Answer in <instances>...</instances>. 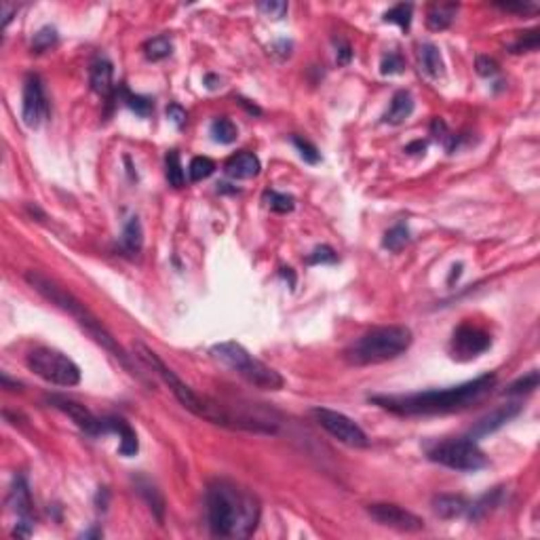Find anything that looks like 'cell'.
I'll list each match as a JSON object with an SVG mask.
<instances>
[{"label": "cell", "instance_id": "b9f144b4", "mask_svg": "<svg viewBox=\"0 0 540 540\" xmlns=\"http://www.w3.org/2000/svg\"><path fill=\"white\" fill-rule=\"evenodd\" d=\"M335 59L340 65H346L353 59V47L344 39H335Z\"/></svg>", "mask_w": 540, "mask_h": 540}, {"label": "cell", "instance_id": "4fadbf2b", "mask_svg": "<svg viewBox=\"0 0 540 540\" xmlns=\"http://www.w3.org/2000/svg\"><path fill=\"white\" fill-rule=\"evenodd\" d=\"M49 403L53 405L55 410L63 412L68 418H70L81 430H85L87 435H104V426H101V418L93 416L85 405H81L79 401L74 399H68V397H59V395H53L49 399Z\"/></svg>", "mask_w": 540, "mask_h": 540}, {"label": "cell", "instance_id": "cb8c5ba5", "mask_svg": "<svg viewBox=\"0 0 540 540\" xmlns=\"http://www.w3.org/2000/svg\"><path fill=\"white\" fill-rule=\"evenodd\" d=\"M138 492L144 496V500L148 502L150 511L156 515V519L163 521V517H165V498H163V494L156 490V486L150 484L148 479H138Z\"/></svg>", "mask_w": 540, "mask_h": 540}, {"label": "cell", "instance_id": "ac0fdd59", "mask_svg": "<svg viewBox=\"0 0 540 540\" xmlns=\"http://www.w3.org/2000/svg\"><path fill=\"white\" fill-rule=\"evenodd\" d=\"M89 81L95 93L99 95H110L114 85H112V63L106 57H97L91 63V72H89Z\"/></svg>", "mask_w": 540, "mask_h": 540}, {"label": "cell", "instance_id": "e575fe53", "mask_svg": "<svg viewBox=\"0 0 540 540\" xmlns=\"http://www.w3.org/2000/svg\"><path fill=\"white\" fill-rule=\"evenodd\" d=\"M538 382H540V376H538V371L534 369V371H530L528 376H523V378H519V380H515L509 388H506L504 393L506 395H521V393H532V391H536L538 388Z\"/></svg>", "mask_w": 540, "mask_h": 540}, {"label": "cell", "instance_id": "9a60e30c", "mask_svg": "<svg viewBox=\"0 0 540 540\" xmlns=\"http://www.w3.org/2000/svg\"><path fill=\"white\" fill-rule=\"evenodd\" d=\"M101 426H104V435L108 433H116L118 439H121V446H118V454L121 456H135L140 450V442H138V435L135 430L123 420V418H116V416H110V418H101Z\"/></svg>", "mask_w": 540, "mask_h": 540}, {"label": "cell", "instance_id": "d4e9b609", "mask_svg": "<svg viewBox=\"0 0 540 540\" xmlns=\"http://www.w3.org/2000/svg\"><path fill=\"white\" fill-rule=\"evenodd\" d=\"M500 496H502V490H500V488H496V490L484 494L475 504L468 506V517H470L473 521H477V519L486 517V515L494 509V506L500 502Z\"/></svg>", "mask_w": 540, "mask_h": 540}, {"label": "cell", "instance_id": "9c48e42d", "mask_svg": "<svg viewBox=\"0 0 540 540\" xmlns=\"http://www.w3.org/2000/svg\"><path fill=\"white\" fill-rule=\"evenodd\" d=\"M313 416H315L317 424L321 428H325L331 437H335L338 442H342L351 448H367L369 446L367 435L363 433V428L357 422H353L349 416H344L340 412H333V410H327V408L313 410Z\"/></svg>", "mask_w": 540, "mask_h": 540}, {"label": "cell", "instance_id": "603a6c76", "mask_svg": "<svg viewBox=\"0 0 540 540\" xmlns=\"http://www.w3.org/2000/svg\"><path fill=\"white\" fill-rule=\"evenodd\" d=\"M420 63L424 68V72L433 79H439L444 76V59H442V53L439 49L430 43L422 45L420 47Z\"/></svg>", "mask_w": 540, "mask_h": 540}, {"label": "cell", "instance_id": "5bb4252c", "mask_svg": "<svg viewBox=\"0 0 540 540\" xmlns=\"http://www.w3.org/2000/svg\"><path fill=\"white\" fill-rule=\"evenodd\" d=\"M521 412V405L519 403H506V405H500V408H496L494 412H490L488 416H484L475 428L470 430V439H481L490 433H496L498 428H502L509 420H513L515 416H519Z\"/></svg>", "mask_w": 540, "mask_h": 540}, {"label": "cell", "instance_id": "4316f807", "mask_svg": "<svg viewBox=\"0 0 540 540\" xmlns=\"http://www.w3.org/2000/svg\"><path fill=\"white\" fill-rule=\"evenodd\" d=\"M410 243V230L405 224H397L393 226L382 239V247L388 249V251H401L405 245Z\"/></svg>", "mask_w": 540, "mask_h": 540}, {"label": "cell", "instance_id": "d6986e66", "mask_svg": "<svg viewBox=\"0 0 540 540\" xmlns=\"http://www.w3.org/2000/svg\"><path fill=\"white\" fill-rule=\"evenodd\" d=\"M414 112V97L410 91H397L393 95V101H391V108L388 112L384 114V123L388 125H401L405 123Z\"/></svg>", "mask_w": 540, "mask_h": 540}, {"label": "cell", "instance_id": "74e56055", "mask_svg": "<svg viewBox=\"0 0 540 540\" xmlns=\"http://www.w3.org/2000/svg\"><path fill=\"white\" fill-rule=\"evenodd\" d=\"M293 142V146L298 148V152H300V156L307 160V163H311V165H317L319 160H321V154H319V150L309 142V140H302V138H293L291 140Z\"/></svg>", "mask_w": 540, "mask_h": 540}, {"label": "cell", "instance_id": "6da1fadb", "mask_svg": "<svg viewBox=\"0 0 540 540\" xmlns=\"http://www.w3.org/2000/svg\"><path fill=\"white\" fill-rule=\"evenodd\" d=\"M260 500L245 488L218 479L207 488V521L214 536L247 538L260 521Z\"/></svg>", "mask_w": 540, "mask_h": 540}, {"label": "cell", "instance_id": "7bdbcfd3", "mask_svg": "<svg viewBox=\"0 0 540 540\" xmlns=\"http://www.w3.org/2000/svg\"><path fill=\"white\" fill-rule=\"evenodd\" d=\"M167 116H169V121H172L178 129H182V127L186 125V118H188L186 110H184L180 104H169V106H167Z\"/></svg>", "mask_w": 540, "mask_h": 540}, {"label": "cell", "instance_id": "83f0119b", "mask_svg": "<svg viewBox=\"0 0 540 540\" xmlns=\"http://www.w3.org/2000/svg\"><path fill=\"white\" fill-rule=\"evenodd\" d=\"M211 135L218 144H232L236 140V135H239V131H236V125L230 118L222 116L211 123Z\"/></svg>", "mask_w": 540, "mask_h": 540}, {"label": "cell", "instance_id": "4dcf8cb0", "mask_svg": "<svg viewBox=\"0 0 540 540\" xmlns=\"http://www.w3.org/2000/svg\"><path fill=\"white\" fill-rule=\"evenodd\" d=\"M412 11H414V7H412L410 3L395 5L393 9H388V11L384 13V21H388V23H397L401 30L408 32L410 25H412Z\"/></svg>", "mask_w": 540, "mask_h": 540}, {"label": "cell", "instance_id": "277c9868", "mask_svg": "<svg viewBox=\"0 0 540 540\" xmlns=\"http://www.w3.org/2000/svg\"><path fill=\"white\" fill-rule=\"evenodd\" d=\"M25 281H28L34 289H37L45 300H49L51 304H55L57 309H61L63 313H68L70 317H74L76 323L93 338V340H95L99 346H104L114 359H118V361L125 365V369H129L131 374H135V367H133L129 355L123 351V346L114 340V335H112L104 325H101V321L85 307V304H83L79 298H74L70 291L63 289L59 283H55L53 279H49L47 275H43L41 270H28V273H25Z\"/></svg>", "mask_w": 540, "mask_h": 540}, {"label": "cell", "instance_id": "484cf974", "mask_svg": "<svg viewBox=\"0 0 540 540\" xmlns=\"http://www.w3.org/2000/svg\"><path fill=\"white\" fill-rule=\"evenodd\" d=\"M172 51H174V43L169 37H154L144 43V53L150 61H160L172 55Z\"/></svg>", "mask_w": 540, "mask_h": 540}, {"label": "cell", "instance_id": "7402d4cb", "mask_svg": "<svg viewBox=\"0 0 540 540\" xmlns=\"http://www.w3.org/2000/svg\"><path fill=\"white\" fill-rule=\"evenodd\" d=\"M456 11H458V5L454 3H437L428 9L426 13V25L428 30L433 32H442V30H448L456 17Z\"/></svg>", "mask_w": 540, "mask_h": 540}, {"label": "cell", "instance_id": "836d02e7", "mask_svg": "<svg viewBox=\"0 0 540 540\" xmlns=\"http://www.w3.org/2000/svg\"><path fill=\"white\" fill-rule=\"evenodd\" d=\"M57 43V30L47 25L43 30H39L37 34H34V39H32V51L34 53H45L47 49H51L53 45Z\"/></svg>", "mask_w": 540, "mask_h": 540}, {"label": "cell", "instance_id": "f6af8a7d", "mask_svg": "<svg viewBox=\"0 0 540 540\" xmlns=\"http://www.w3.org/2000/svg\"><path fill=\"white\" fill-rule=\"evenodd\" d=\"M424 150H426V142H422V140L405 146V152H408V154H424Z\"/></svg>", "mask_w": 540, "mask_h": 540}, {"label": "cell", "instance_id": "f1b7e54d", "mask_svg": "<svg viewBox=\"0 0 540 540\" xmlns=\"http://www.w3.org/2000/svg\"><path fill=\"white\" fill-rule=\"evenodd\" d=\"M264 202H266V207H270L277 214H289L295 207L293 196H289L285 192H277V190H266L264 192Z\"/></svg>", "mask_w": 540, "mask_h": 540}, {"label": "cell", "instance_id": "44dd1931", "mask_svg": "<svg viewBox=\"0 0 540 540\" xmlns=\"http://www.w3.org/2000/svg\"><path fill=\"white\" fill-rule=\"evenodd\" d=\"M433 509L442 519H454V517H460L468 509V502L462 496L439 494L433 498Z\"/></svg>", "mask_w": 540, "mask_h": 540}, {"label": "cell", "instance_id": "8992f818", "mask_svg": "<svg viewBox=\"0 0 540 540\" xmlns=\"http://www.w3.org/2000/svg\"><path fill=\"white\" fill-rule=\"evenodd\" d=\"M211 355H214V359H218L220 363H224L226 367L236 371L241 378H245L249 384H253L262 391H281L285 384L283 376L277 369L256 359L241 344H236L232 340L211 346Z\"/></svg>", "mask_w": 540, "mask_h": 540}, {"label": "cell", "instance_id": "7dc6e473", "mask_svg": "<svg viewBox=\"0 0 540 540\" xmlns=\"http://www.w3.org/2000/svg\"><path fill=\"white\" fill-rule=\"evenodd\" d=\"M17 11V7H13V5H9V3H3V25L7 28L9 25V21L13 19V13Z\"/></svg>", "mask_w": 540, "mask_h": 540}, {"label": "cell", "instance_id": "ee69618b", "mask_svg": "<svg viewBox=\"0 0 540 540\" xmlns=\"http://www.w3.org/2000/svg\"><path fill=\"white\" fill-rule=\"evenodd\" d=\"M500 9L504 11H517V13H528V11H536V5L532 3H517V5H511V3H506V5H498Z\"/></svg>", "mask_w": 540, "mask_h": 540}, {"label": "cell", "instance_id": "ba28073f", "mask_svg": "<svg viewBox=\"0 0 540 540\" xmlns=\"http://www.w3.org/2000/svg\"><path fill=\"white\" fill-rule=\"evenodd\" d=\"M428 458L437 464H444L454 470L473 473L488 466V456L479 450L477 442L470 437L448 439V442L435 446L428 452Z\"/></svg>", "mask_w": 540, "mask_h": 540}, {"label": "cell", "instance_id": "e0dca14e", "mask_svg": "<svg viewBox=\"0 0 540 540\" xmlns=\"http://www.w3.org/2000/svg\"><path fill=\"white\" fill-rule=\"evenodd\" d=\"M9 506L21 517V519H28L32 517V496H30V488H28V481L17 475L13 479V486H11V492H9Z\"/></svg>", "mask_w": 540, "mask_h": 540}, {"label": "cell", "instance_id": "c3c4849f", "mask_svg": "<svg viewBox=\"0 0 540 540\" xmlns=\"http://www.w3.org/2000/svg\"><path fill=\"white\" fill-rule=\"evenodd\" d=\"M205 83H207L209 89H218V87H220V79L214 76V74H207V76H205Z\"/></svg>", "mask_w": 540, "mask_h": 540}, {"label": "cell", "instance_id": "2e32d148", "mask_svg": "<svg viewBox=\"0 0 540 540\" xmlns=\"http://www.w3.org/2000/svg\"><path fill=\"white\" fill-rule=\"evenodd\" d=\"M260 160L253 152H236L234 156H230L224 165V172L234 178V180H251L260 174Z\"/></svg>", "mask_w": 540, "mask_h": 540}, {"label": "cell", "instance_id": "bcb514c9", "mask_svg": "<svg viewBox=\"0 0 540 540\" xmlns=\"http://www.w3.org/2000/svg\"><path fill=\"white\" fill-rule=\"evenodd\" d=\"M106 506H108V490H106V488H99V492H97V509H99V511H106Z\"/></svg>", "mask_w": 540, "mask_h": 540}, {"label": "cell", "instance_id": "8d00e7d4", "mask_svg": "<svg viewBox=\"0 0 540 540\" xmlns=\"http://www.w3.org/2000/svg\"><path fill=\"white\" fill-rule=\"evenodd\" d=\"M258 9L270 17V19H283L287 15V3H283V0H266V3H260Z\"/></svg>", "mask_w": 540, "mask_h": 540}, {"label": "cell", "instance_id": "60d3db41", "mask_svg": "<svg viewBox=\"0 0 540 540\" xmlns=\"http://www.w3.org/2000/svg\"><path fill=\"white\" fill-rule=\"evenodd\" d=\"M475 68H477V74H481V76H494L498 72V63L488 55H479L475 61Z\"/></svg>", "mask_w": 540, "mask_h": 540}, {"label": "cell", "instance_id": "d590c367", "mask_svg": "<svg viewBox=\"0 0 540 540\" xmlns=\"http://www.w3.org/2000/svg\"><path fill=\"white\" fill-rule=\"evenodd\" d=\"M380 72L384 76H393V74H403L405 72V59L399 53H388L384 55L382 63H380Z\"/></svg>", "mask_w": 540, "mask_h": 540}, {"label": "cell", "instance_id": "ffe728a7", "mask_svg": "<svg viewBox=\"0 0 540 540\" xmlns=\"http://www.w3.org/2000/svg\"><path fill=\"white\" fill-rule=\"evenodd\" d=\"M144 245V230L140 224V218L133 216L127 220L123 234H121V247L127 256H138Z\"/></svg>", "mask_w": 540, "mask_h": 540}, {"label": "cell", "instance_id": "7a4b0ae2", "mask_svg": "<svg viewBox=\"0 0 540 540\" xmlns=\"http://www.w3.org/2000/svg\"><path fill=\"white\" fill-rule=\"evenodd\" d=\"M135 355H138V359H142L154 374H158L165 384L169 386V391H172L176 395V399L184 405V408L188 412H192L194 416L202 418V420H207L211 424H218V426H226V428H232V430H249V433H277V426L275 424H270V422H260V420H251V418H243V416H234L230 412H226L220 403L207 399V397H202L198 395L194 388H190L186 382H182L178 376H176V371L174 369H169L154 351H150L146 344L138 342L133 346Z\"/></svg>", "mask_w": 540, "mask_h": 540}, {"label": "cell", "instance_id": "1f68e13d", "mask_svg": "<svg viewBox=\"0 0 540 540\" xmlns=\"http://www.w3.org/2000/svg\"><path fill=\"white\" fill-rule=\"evenodd\" d=\"M216 172V163L209 158V156H194L190 160V167H188V174H190V180L192 182H200L209 178L211 174Z\"/></svg>", "mask_w": 540, "mask_h": 540}, {"label": "cell", "instance_id": "f35d334b", "mask_svg": "<svg viewBox=\"0 0 540 540\" xmlns=\"http://www.w3.org/2000/svg\"><path fill=\"white\" fill-rule=\"evenodd\" d=\"M538 49V30L523 32V37L511 47V53H523V51H536Z\"/></svg>", "mask_w": 540, "mask_h": 540}, {"label": "cell", "instance_id": "681fc988", "mask_svg": "<svg viewBox=\"0 0 540 540\" xmlns=\"http://www.w3.org/2000/svg\"><path fill=\"white\" fill-rule=\"evenodd\" d=\"M241 101V106H245L251 114H262V110L258 108V106H251V104H247V99H239Z\"/></svg>", "mask_w": 540, "mask_h": 540}, {"label": "cell", "instance_id": "ab89813d", "mask_svg": "<svg viewBox=\"0 0 540 540\" xmlns=\"http://www.w3.org/2000/svg\"><path fill=\"white\" fill-rule=\"evenodd\" d=\"M338 260V253L329 247V245H321V247H315L313 253L307 258L309 264H333Z\"/></svg>", "mask_w": 540, "mask_h": 540}, {"label": "cell", "instance_id": "d6a6232c", "mask_svg": "<svg viewBox=\"0 0 540 540\" xmlns=\"http://www.w3.org/2000/svg\"><path fill=\"white\" fill-rule=\"evenodd\" d=\"M121 93L125 95V104H127V108H131V110H133L135 114H138V116H148V114L152 112L154 104H152V99H150V97L133 95V93H129L125 87H121Z\"/></svg>", "mask_w": 540, "mask_h": 540}, {"label": "cell", "instance_id": "7c38bea8", "mask_svg": "<svg viewBox=\"0 0 540 540\" xmlns=\"http://www.w3.org/2000/svg\"><path fill=\"white\" fill-rule=\"evenodd\" d=\"M367 513L374 517L380 526L399 530V532H420L424 528V521L414 515L412 511L403 509L399 504H388V502H378L369 504Z\"/></svg>", "mask_w": 540, "mask_h": 540}, {"label": "cell", "instance_id": "8fae6325", "mask_svg": "<svg viewBox=\"0 0 540 540\" xmlns=\"http://www.w3.org/2000/svg\"><path fill=\"white\" fill-rule=\"evenodd\" d=\"M49 116V101L43 89L41 76L32 74L25 79L23 85V104H21V118L30 129H39L41 123Z\"/></svg>", "mask_w": 540, "mask_h": 540}, {"label": "cell", "instance_id": "f546056e", "mask_svg": "<svg viewBox=\"0 0 540 540\" xmlns=\"http://www.w3.org/2000/svg\"><path fill=\"white\" fill-rule=\"evenodd\" d=\"M165 167H167V182L169 186L174 188H182L184 186V169H182V163H180V154L178 150H172L165 158Z\"/></svg>", "mask_w": 540, "mask_h": 540}, {"label": "cell", "instance_id": "30bf717a", "mask_svg": "<svg viewBox=\"0 0 540 540\" xmlns=\"http://www.w3.org/2000/svg\"><path fill=\"white\" fill-rule=\"evenodd\" d=\"M492 346V338L481 327L462 323L452 335V355L460 361L475 359Z\"/></svg>", "mask_w": 540, "mask_h": 540}, {"label": "cell", "instance_id": "3957f363", "mask_svg": "<svg viewBox=\"0 0 540 540\" xmlns=\"http://www.w3.org/2000/svg\"><path fill=\"white\" fill-rule=\"evenodd\" d=\"M496 384L494 374H484L475 380H468L458 386L444 391H424L414 395H380L369 401L380 408L401 414V416H420V414H450L468 408L470 403L479 401Z\"/></svg>", "mask_w": 540, "mask_h": 540}, {"label": "cell", "instance_id": "5b68a950", "mask_svg": "<svg viewBox=\"0 0 540 540\" xmlns=\"http://www.w3.org/2000/svg\"><path fill=\"white\" fill-rule=\"evenodd\" d=\"M414 342V333L405 325H384L374 327L344 351V359L351 365H378L401 357Z\"/></svg>", "mask_w": 540, "mask_h": 540}, {"label": "cell", "instance_id": "52a82bcc", "mask_svg": "<svg viewBox=\"0 0 540 540\" xmlns=\"http://www.w3.org/2000/svg\"><path fill=\"white\" fill-rule=\"evenodd\" d=\"M25 363L30 371H34L39 378L55 386H76L81 382L79 365L70 357H65L55 349H47V346L34 349L28 353Z\"/></svg>", "mask_w": 540, "mask_h": 540}]
</instances>
